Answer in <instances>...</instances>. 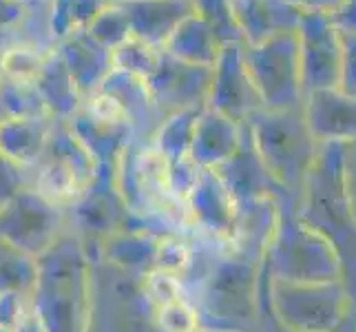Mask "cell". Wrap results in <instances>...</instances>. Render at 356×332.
Segmentation results:
<instances>
[{
  "mask_svg": "<svg viewBox=\"0 0 356 332\" xmlns=\"http://www.w3.org/2000/svg\"><path fill=\"white\" fill-rule=\"evenodd\" d=\"M243 58L266 104H286L303 89L297 31L277 33L259 45H243Z\"/></svg>",
  "mask_w": 356,
  "mask_h": 332,
  "instance_id": "6da1fadb",
  "label": "cell"
},
{
  "mask_svg": "<svg viewBox=\"0 0 356 332\" xmlns=\"http://www.w3.org/2000/svg\"><path fill=\"white\" fill-rule=\"evenodd\" d=\"M303 89H339L343 65V33L330 14L303 11L297 24Z\"/></svg>",
  "mask_w": 356,
  "mask_h": 332,
  "instance_id": "7a4b0ae2",
  "label": "cell"
},
{
  "mask_svg": "<svg viewBox=\"0 0 356 332\" xmlns=\"http://www.w3.org/2000/svg\"><path fill=\"white\" fill-rule=\"evenodd\" d=\"M243 45H259L284 31H297L303 11L290 0H232Z\"/></svg>",
  "mask_w": 356,
  "mask_h": 332,
  "instance_id": "3957f363",
  "label": "cell"
},
{
  "mask_svg": "<svg viewBox=\"0 0 356 332\" xmlns=\"http://www.w3.org/2000/svg\"><path fill=\"white\" fill-rule=\"evenodd\" d=\"M211 89H213V100L217 102L219 111H239L248 106V100L250 102L261 100L250 71L245 67L243 42L224 45L217 65L213 69Z\"/></svg>",
  "mask_w": 356,
  "mask_h": 332,
  "instance_id": "277c9868",
  "label": "cell"
},
{
  "mask_svg": "<svg viewBox=\"0 0 356 332\" xmlns=\"http://www.w3.org/2000/svg\"><path fill=\"white\" fill-rule=\"evenodd\" d=\"M191 14V0H133L127 9L135 38L159 49H164L170 33Z\"/></svg>",
  "mask_w": 356,
  "mask_h": 332,
  "instance_id": "5b68a950",
  "label": "cell"
},
{
  "mask_svg": "<svg viewBox=\"0 0 356 332\" xmlns=\"http://www.w3.org/2000/svg\"><path fill=\"white\" fill-rule=\"evenodd\" d=\"M224 42L217 38V33L211 29V24L202 20L197 14H193L179 22V27L170 33V38L164 45V52L186 65L215 69L219 54H222Z\"/></svg>",
  "mask_w": 356,
  "mask_h": 332,
  "instance_id": "8992f818",
  "label": "cell"
},
{
  "mask_svg": "<svg viewBox=\"0 0 356 332\" xmlns=\"http://www.w3.org/2000/svg\"><path fill=\"white\" fill-rule=\"evenodd\" d=\"M191 3L195 14L211 24V29L224 45L243 42L232 0H191Z\"/></svg>",
  "mask_w": 356,
  "mask_h": 332,
  "instance_id": "52a82bcc",
  "label": "cell"
},
{
  "mask_svg": "<svg viewBox=\"0 0 356 332\" xmlns=\"http://www.w3.org/2000/svg\"><path fill=\"white\" fill-rule=\"evenodd\" d=\"M162 54H164V49L153 47V45L133 35V38H129L124 45L118 47L115 60L122 71H129L131 76L149 80L157 71L159 63H162Z\"/></svg>",
  "mask_w": 356,
  "mask_h": 332,
  "instance_id": "ba28073f",
  "label": "cell"
},
{
  "mask_svg": "<svg viewBox=\"0 0 356 332\" xmlns=\"http://www.w3.org/2000/svg\"><path fill=\"white\" fill-rule=\"evenodd\" d=\"M339 91L356 97V38L354 35H343V65H341Z\"/></svg>",
  "mask_w": 356,
  "mask_h": 332,
  "instance_id": "9c48e42d",
  "label": "cell"
},
{
  "mask_svg": "<svg viewBox=\"0 0 356 332\" xmlns=\"http://www.w3.org/2000/svg\"><path fill=\"white\" fill-rule=\"evenodd\" d=\"M332 20L343 35H354L356 38V0H346L337 14H332Z\"/></svg>",
  "mask_w": 356,
  "mask_h": 332,
  "instance_id": "30bf717a",
  "label": "cell"
},
{
  "mask_svg": "<svg viewBox=\"0 0 356 332\" xmlns=\"http://www.w3.org/2000/svg\"><path fill=\"white\" fill-rule=\"evenodd\" d=\"M301 11H316V14H337L346 0H290Z\"/></svg>",
  "mask_w": 356,
  "mask_h": 332,
  "instance_id": "8fae6325",
  "label": "cell"
}]
</instances>
